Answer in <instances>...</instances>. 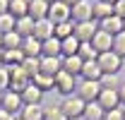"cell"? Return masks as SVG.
<instances>
[{"label":"cell","mask_w":125,"mask_h":120,"mask_svg":"<svg viewBox=\"0 0 125 120\" xmlns=\"http://www.w3.org/2000/svg\"><path fill=\"white\" fill-rule=\"evenodd\" d=\"M46 2H48V5H51V2H55V0H46Z\"/></svg>","instance_id":"47"},{"label":"cell","mask_w":125,"mask_h":120,"mask_svg":"<svg viewBox=\"0 0 125 120\" xmlns=\"http://www.w3.org/2000/svg\"><path fill=\"white\" fill-rule=\"evenodd\" d=\"M48 19L53 24H65V22H72V7H67L65 2L55 0L48 5Z\"/></svg>","instance_id":"3"},{"label":"cell","mask_w":125,"mask_h":120,"mask_svg":"<svg viewBox=\"0 0 125 120\" xmlns=\"http://www.w3.org/2000/svg\"><path fill=\"white\" fill-rule=\"evenodd\" d=\"M19 96H22L24 106H27V103H41V101H43V91L39 89V87H34L31 82H29V87H27V89L22 91Z\"/></svg>","instance_id":"21"},{"label":"cell","mask_w":125,"mask_h":120,"mask_svg":"<svg viewBox=\"0 0 125 120\" xmlns=\"http://www.w3.org/2000/svg\"><path fill=\"white\" fill-rule=\"evenodd\" d=\"M99 29L106 31V34H111V36H115V34H120L123 31V19L115 15L106 17V19H101V24H99Z\"/></svg>","instance_id":"15"},{"label":"cell","mask_w":125,"mask_h":120,"mask_svg":"<svg viewBox=\"0 0 125 120\" xmlns=\"http://www.w3.org/2000/svg\"><path fill=\"white\" fill-rule=\"evenodd\" d=\"M43 120H67L62 115L60 106H43Z\"/></svg>","instance_id":"35"},{"label":"cell","mask_w":125,"mask_h":120,"mask_svg":"<svg viewBox=\"0 0 125 120\" xmlns=\"http://www.w3.org/2000/svg\"><path fill=\"white\" fill-rule=\"evenodd\" d=\"M82 65H84V60L79 58V55H67V58H62V72L77 77L82 72Z\"/></svg>","instance_id":"19"},{"label":"cell","mask_w":125,"mask_h":120,"mask_svg":"<svg viewBox=\"0 0 125 120\" xmlns=\"http://www.w3.org/2000/svg\"><path fill=\"white\" fill-rule=\"evenodd\" d=\"M10 70V91H15V94H22V91L29 87V77L24 75V70L17 65V67H7Z\"/></svg>","instance_id":"7"},{"label":"cell","mask_w":125,"mask_h":120,"mask_svg":"<svg viewBox=\"0 0 125 120\" xmlns=\"http://www.w3.org/2000/svg\"><path fill=\"white\" fill-rule=\"evenodd\" d=\"M0 67H5V65H2V50H0Z\"/></svg>","instance_id":"45"},{"label":"cell","mask_w":125,"mask_h":120,"mask_svg":"<svg viewBox=\"0 0 125 120\" xmlns=\"http://www.w3.org/2000/svg\"><path fill=\"white\" fill-rule=\"evenodd\" d=\"M104 108L96 103V101H92V103H87L84 106V113H82V118L84 120H104Z\"/></svg>","instance_id":"25"},{"label":"cell","mask_w":125,"mask_h":120,"mask_svg":"<svg viewBox=\"0 0 125 120\" xmlns=\"http://www.w3.org/2000/svg\"><path fill=\"white\" fill-rule=\"evenodd\" d=\"M31 84H34V87H39L41 91H48V89H53V77L39 72L36 77H31Z\"/></svg>","instance_id":"31"},{"label":"cell","mask_w":125,"mask_h":120,"mask_svg":"<svg viewBox=\"0 0 125 120\" xmlns=\"http://www.w3.org/2000/svg\"><path fill=\"white\" fill-rule=\"evenodd\" d=\"M53 31H55V24L51 22V19H39V22H34V39L36 41H48V39H53Z\"/></svg>","instance_id":"10"},{"label":"cell","mask_w":125,"mask_h":120,"mask_svg":"<svg viewBox=\"0 0 125 120\" xmlns=\"http://www.w3.org/2000/svg\"><path fill=\"white\" fill-rule=\"evenodd\" d=\"M60 50H62V58H67V55H77V50H79V41L75 39V34L60 41Z\"/></svg>","instance_id":"27"},{"label":"cell","mask_w":125,"mask_h":120,"mask_svg":"<svg viewBox=\"0 0 125 120\" xmlns=\"http://www.w3.org/2000/svg\"><path fill=\"white\" fill-rule=\"evenodd\" d=\"M0 108L7 110V113H12V115H19V110L24 108V101H22V96L15 94V91H5L0 96Z\"/></svg>","instance_id":"5"},{"label":"cell","mask_w":125,"mask_h":120,"mask_svg":"<svg viewBox=\"0 0 125 120\" xmlns=\"http://www.w3.org/2000/svg\"><path fill=\"white\" fill-rule=\"evenodd\" d=\"M92 46H94V50H96V53H106V50L113 48V36L99 29L96 34H94V39H92Z\"/></svg>","instance_id":"12"},{"label":"cell","mask_w":125,"mask_h":120,"mask_svg":"<svg viewBox=\"0 0 125 120\" xmlns=\"http://www.w3.org/2000/svg\"><path fill=\"white\" fill-rule=\"evenodd\" d=\"M99 94H101V87H99V82H82L77 87V96L84 101V103H92V101H96L99 99Z\"/></svg>","instance_id":"9"},{"label":"cell","mask_w":125,"mask_h":120,"mask_svg":"<svg viewBox=\"0 0 125 120\" xmlns=\"http://www.w3.org/2000/svg\"><path fill=\"white\" fill-rule=\"evenodd\" d=\"M15 120H22V118H19V115H15Z\"/></svg>","instance_id":"48"},{"label":"cell","mask_w":125,"mask_h":120,"mask_svg":"<svg viewBox=\"0 0 125 120\" xmlns=\"http://www.w3.org/2000/svg\"><path fill=\"white\" fill-rule=\"evenodd\" d=\"M17 48H22V36L17 31L2 34V50H17Z\"/></svg>","instance_id":"28"},{"label":"cell","mask_w":125,"mask_h":120,"mask_svg":"<svg viewBox=\"0 0 125 120\" xmlns=\"http://www.w3.org/2000/svg\"><path fill=\"white\" fill-rule=\"evenodd\" d=\"M77 55L84 60V62H89V60H96V58H99V53L94 50V46H92V43H79Z\"/></svg>","instance_id":"32"},{"label":"cell","mask_w":125,"mask_h":120,"mask_svg":"<svg viewBox=\"0 0 125 120\" xmlns=\"http://www.w3.org/2000/svg\"><path fill=\"white\" fill-rule=\"evenodd\" d=\"M104 2H108V5H115V2H118V0H104Z\"/></svg>","instance_id":"44"},{"label":"cell","mask_w":125,"mask_h":120,"mask_svg":"<svg viewBox=\"0 0 125 120\" xmlns=\"http://www.w3.org/2000/svg\"><path fill=\"white\" fill-rule=\"evenodd\" d=\"M75 34V22H65V24H55V31H53V36L62 41V39H67V36H72Z\"/></svg>","instance_id":"30"},{"label":"cell","mask_w":125,"mask_h":120,"mask_svg":"<svg viewBox=\"0 0 125 120\" xmlns=\"http://www.w3.org/2000/svg\"><path fill=\"white\" fill-rule=\"evenodd\" d=\"M19 67H22V70H24V75L31 79V77H36L39 72H41V58H24Z\"/></svg>","instance_id":"23"},{"label":"cell","mask_w":125,"mask_h":120,"mask_svg":"<svg viewBox=\"0 0 125 120\" xmlns=\"http://www.w3.org/2000/svg\"><path fill=\"white\" fill-rule=\"evenodd\" d=\"M118 99H120V103H125V84L118 87Z\"/></svg>","instance_id":"42"},{"label":"cell","mask_w":125,"mask_h":120,"mask_svg":"<svg viewBox=\"0 0 125 120\" xmlns=\"http://www.w3.org/2000/svg\"><path fill=\"white\" fill-rule=\"evenodd\" d=\"M0 50H2V34H0Z\"/></svg>","instance_id":"46"},{"label":"cell","mask_w":125,"mask_h":120,"mask_svg":"<svg viewBox=\"0 0 125 120\" xmlns=\"http://www.w3.org/2000/svg\"><path fill=\"white\" fill-rule=\"evenodd\" d=\"M113 15L120 17V19H125V0H118V2L113 5Z\"/></svg>","instance_id":"39"},{"label":"cell","mask_w":125,"mask_h":120,"mask_svg":"<svg viewBox=\"0 0 125 120\" xmlns=\"http://www.w3.org/2000/svg\"><path fill=\"white\" fill-rule=\"evenodd\" d=\"M60 70H62V58H41V72L43 75L55 79V75Z\"/></svg>","instance_id":"17"},{"label":"cell","mask_w":125,"mask_h":120,"mask_svg":"<svg viewBox=\"0 0 125 120\" xmlns=\"http://www.w3.org/2000/svg\"><path fill=\"white\" fill-rule=\"evenodd\" d=\"M118 58H125V31H120V34H115L113 36V48H111Z\"/></svg>","instance_id":"34"},{"label":"cell","mask_w":125,"mask_h":120,"mask_svg":"<svg viewBox=\"0 0 125 120\" xmlns=\"http://www.w3.org/2000/svg\"><path fill=\"white\" fill-rule=\"evenodd\" d=\"M22 60H24V53L17 48V50H2V65L5 67H17V65H22Z\"/></svg>","instance_id":"24"},{"label":"cell","mask_w":125,"mask_h":120,"mask_svg":"<svg viewBox=\"0 0 125 120\" xmlns=\"http://www.w3.org/2000/svg\"><path fill=\"white\" fill-rule=\"evenodd\" d=\"M99 87H101V89H113V91H118V87H120L118 75H101V79H99Z\"/></svg>","instance_id":"33"},{"label":"cell","mask_w":125,"mask_h":120,"mask_svg":"<svg viewBox=\"0 0 125 120\" xmlns=\"http://www.w3.org/2000/svg\"><path fill=\"white\" fill-rule=\"evenodd\" d=\"M94 19V2L92 0H79L77 5H72V22H92Z\"/></svg>","instance_id":"6"},{"label":"cell","mask_w":125,"mask_h":120,"mask_svg":"<svg viewBox=\"0 0 125 120\" xmlns=\"http://www.w3.org/2000/svg\"><path fill=\"white\" fill-rule=\"evenodd\" d=\"M19 50L24 53V58H41V41H36L34 36H27V39H22Z\"/></svg>","instance_id":"13"},{"label":"cell","mask_w":125,"mask_h":120,"mask_svg":"<svg viewBox=\"0 0 125 120\" xmlns=\"http://www.w3.org/2000/svg\"><path fill=\"white\" fill-rule=\"evenodd\" d=\"M0 120H15V115H12V113H7V110H2V108H0Z\"/></svg>","instance_id":"41"},{"label":"cell","mask_w":125,"mask_h":120,"mask_svg":"<svg viewBox=\"0 0 125 120\" xmlns=\"http://www.w3.org/2000/svg\"><path fill=\"white\" fill-rule=\"evenodd\" d=\"M10 12V0H0V15H7Z\"/></svg>","instance_id":"40"},{"label":"cell","mask_w":125,"mask_h":120,"mask_svg":"<svg viewBox=\"0 0 125 120\" xmlns=\"http://www.w3.org/2000/svg\"><path fill=\"white\" fill-rule=\"evenodd\" d=\"M123 120H125V108H123Z\"/></svg>","instance_id":"49"},{"label":"cell","mask_w":125,"mask_h":120,"mask_svg":"<svg viewBox=\"0 0 125 120\" xmlns=\"http://www.w3.org/2000/svg\"><path fill=\"white\" fill-rule=\"evenodd\" d=\"M15 17L10 15V12H7V15H0V34H10V31H15Z\"/></svg>","instance_id":"36"},{"label":"cell","mask_w":125,"mask_h":120,"mask_svg":"<svg viewBox=\"0 0 125 120\" xmlns=\"http://www.w3.org/2000/svg\"><path fill=\"white\" fill-rule=\"evenodd\" d=\"M84 106L87 103L75 94V96H65V101L60 103V110H62V115H65L67 120H79L82 113H84Z\"/></svg>","instance_id":"1"},{"label":"cell","mask_w":125,"mask_h":120,"mask_svg":"<svg viewBox=\"0 0 125 120\" xmlns=\"http://www.w3.org/2000/svg\"><path fill=\"white\" fill-rule=\"evenodd\" d=\"M123 31H125V19H123Z\"/></svg>","instance_id":"50"},{"label":"cell","mask_w":125,"mask_h":120,"mask_svg":"<svg viewBox=\"0 0 125 120\" xmlns=\"http://www.w3.org/2000/svg\"><path fill=\"white\" fill-rule=\"evenodd\" d=\"M15 31L22 36V39L31 36V34H34V19H31L29 15H27V17H19V19L15 22Z\"/></svg>","instance_id":"22"},{"label":"cell","mask_w":125,"mask_h":120,"mask_svg":"<svg viewBox=\"0 0 125 120\" xmlns=\"http://www.w3.org/2000/svg\"><path fill=\"white\" fill-rule=\"evenodd\" d=\"M60 2H65V5H67V7H72V5H77L79 0H60Z\"/></svg>","instance_id":"43"},{"label":"cell","mask_w":125,"mask_h":120,"mask_svg":"<svg viewBox=\"0 0 125 120\" xmlns=\"http://www.w3.org/2000/svg\"><path fill=\"white\" fill-rule=\"evenodd\" d=\"M113 15V5H108V2H104V0H96L94 2V17L96 19H106V17Z\"/></svg>","instance_id":"29"},{"label":"cell","mask_w":125,"mask_h":120,"mask_svg":"<svg viewBox=\"0 0 125 120\" xmlns=\"http://www.w3.org/2000/svg\"><path fill=\"white\" fill-rule=\"evenodd\" d=\"M99 67H101V72L104 75H118L120 72V67H123V58H118L113 50H106V53H99Z\"/></svg>","instance_id":"2"},{"label":"cell","mask_w":125,"mask_h":120,"mask_svg":"<svg viewBox=\"0 0 125 120\" xmlns=\"http://www.w3.org/2000/svg\"><path fill=\"white\" fill-rule=\"evenodd\" d=\"M22 120H43V106L41 103H27L19 110Z\"/></svg>","instance_id":"20"},{"label":"cell","mask_w":125,"mask_h":120,"mask_svg":"<svg viewBox=\"0 0 125 120\" xmlns=\"http://www.w3.org/2000/svg\"><path fill=\"white\" fill-rule=\"evenodd\" d=\"M104 120H123V108H113L104 113Z\"/></svg>","instance_id":"38"},{"label":"cell","mask_w":125,"mask_h":120,"mask_svg":"<svg viewBox=\"0 0 125 120\" xmlns=\"http://www.w3.org/2000/svg\"><path fill=\"white\" fill-rule=\"evenodd\" d=\"M99 31V27H96V22H77L75 24V39H77L79 43H92L94 34Z\"/></svg>","instance_id":"8"},{"label":"cell","mask_w":125,"mask_h":120,"mask_svg":"<svg viewBox=\"0 0 125 120\" xmlns=\"http://www.w3.org/2000/svg\"><path fill=\"white\" fill-rule=\"evenodd\" d=\"M53 89L58 91V94H62V96H72V91L77 89V84H75V77L60 70V72L55 75V79H53Z\"/></svg>","instance_id":"4"},{"label":"cell","mask_w":125,"mask_h":120,"mask_svg":"<svg viewBox=\"0 0 125 120\" xmlns=\"http://www.w3.org/2000/svg\"><path fill=\"white\" fill-rule=\"evenodd\" d=\"M96 103L101 106L104 110H113V108H118V106H120L118 91H113V89H101L99 99H96Z\"/></svg>","instance_id":"11"},{"label":"cell","mask_w":125,"mask_h":120,"mask_svg":"<svg viewBox=\"0 0 125 120\" xmlns=\"http://www.w3.org/2000/svg\"><path fill=\"white\" fill-rule=\"evenodd\" d=\"M10 15L19 19V17L29 15V0H10Z\"/></svg>","instance_id":"26"},{"label":"cell","mask_w":125,"mask_h":120,"mask_svg":"<svg viewBox=\"0 0 125 120\" xmlns=\"http://www.w3.org/2000/svg\"><path fill=\"white\" fill-rule=\"evenodd\" d=\"M41 58H62V50H60V41L53 36L48 41H41Z\"/></svg>","instance_id":"14"},{"label":"cell","mask_w":125,"mask_h":120,"mask_svg":"<svg viewBox=\"0 0 125 120\" xmlns=\"http://www.w3.org/2000/svg\"><path fill=\"white\" fill-rule=\"evenodd\" d=\"M29 17L34 22L48 17V2L46 0H29Z\"/></svg>","instance_id":"16"},{"label":"cell","mask_w":125,"mask_h":120,"mask_svg":"<svg viewBox=\"0 0 125 120\" xmlns=\"http://www.w3.org/2000/svg\"><path fill=\"white\" fill-rule=\"evenodd\" d=\"M79 75L84 77L87 82H99L104 72H101V67H99V62H96V60H89V62H84V65H82V72H79Z\"/></svg>","instance_id":"18"},{"label":"cell","mask_w":125,"mask_h":120,"mask_svg":"<svg viewBox=\"0 0 125 120\" xmlns=\"http://www.w3.org/2000/svg\"><path fill=\"white\" fill-rule=\"evenodd\" d=\"M10 91V70L7 67H0V94Z\"/></svg>","instance_id":"37"},{"label":"cell","mask_w":125,"mask_h":120,"mask_svg":"<svg viewBox=\"0 0 125 120\" xmlns=\"http://www.w3.org/2000/svg\"><path fill=\"white\" fill-rule=\"evenodd\" d=\"M0 96H2V94H0Z\"/></svg>","instance_id":"51"}]
</instances>
